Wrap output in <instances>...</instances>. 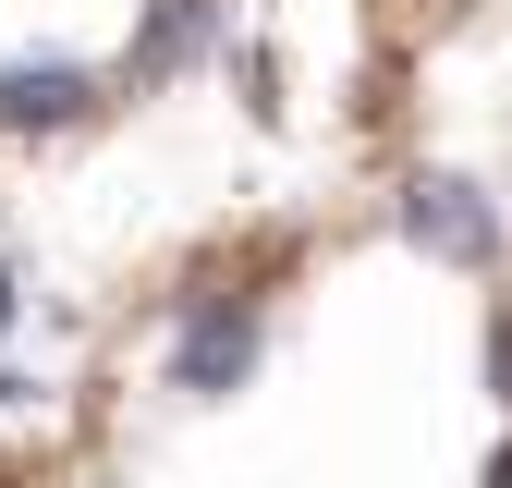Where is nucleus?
<instances>
[{
  "label": "nucleus",
  "mask_w": 512,
  "mask_h": 488,
  "mask_svg": "<svg viewBox=\"0 0 512 488\" xmlns=\"http://www.w3.org/2000/svg\"><path fill=\"white\" fill-rule=\"evenodd\" d=\"M403 232L427 244V257H452V269H488V257H500V208L476 196L464 171H427L415 196H403Z\"/></svg>",
  "instance_id": "f257e3e1"
},
{
  "label": "nucleus",
  "mask_w": 512,
  "mask_h": 488,
  "mask_svg": "<svg viewBox=\"0 0 512 488\" xmlns=\"http://www.w3.org/2000/svg\"><path fill=\"white\" fill-rule=\"evenodd\" d=\"M488 488H512V440H500V464H488Z\"/></svg>",
  "instance_id": "0eeeda50"
},
{
  "label": "nucleus",
  "mask_w": 512,
  "mask_h": 488,
  "mask_svg": "<svg viewBox=\"0 0 512 488\" xmlns=\"http://www.w3.org/2000/svg\"><path fill=\"white\" fill-rule=\"evenodd\" d=\"M488 391L512 403V318H488Z\"/></svg>",
  "instance_id": "39448f33"
},
{
  "label": "nucleus",
  "mask_w": 512,
  "mask_h": 488,
  "mask_svg": "<svg viewBox=\"0 0 512 488\" xmlns=\"http://www.w3.org/2000/svg\"><path fill=\"white\" fill-rule=\"evenodd\" d=\"M196 37H208V0H159V13H147V37H135V74H171Z\"/></svg>",
  "instance_id": "20e7f679"
},
{
  "label": "nucleus",
  "mask_w": 512,
  "mask_h": 488,
  "mask_svg": "<svg viewBox=\"0 0 512 488\" xmlns=\"http://www.w3.org/2000/svg\"><path fill=\"white\" fill-rule=\"evenodd\" d=\"M13 305H25V293H13V269H0V330H13Z\"/></svg>",
  "instance_id": "423d86ee"
},
{
  "label": "nucleus",
  "mask_w": 512,
  "mask_h": 488,
  "mask_svg": "<svg viewBox=\"0 0 512 488\" xmlns=\"http://www.w3.org/2000/svg\"><path fill=\"white\" fill-rule=\"evenodd\" d=\"M244 366H256V318H244V305H196L183 342H171V379L183 391H232Z\"/></svg>",
  "instance_id": "f03ea898"
},
{
  "label": "nucleus",
  "mask_w": 512,
  "mask_h": 488,
  "mask_svg": "<svg viewBox=\"0 0 512 488\" xmlns=\"http://www.w3.org/2000/svg\"><path fill=\"white\" fill-rule=\"evenodd\" d=\"M86 110H98V86L74 61H13V74H0V122H13V135H61V122H86Z\"/></svg>",
  "instance_id": "7ed1b4c3"
}]
</instances>
